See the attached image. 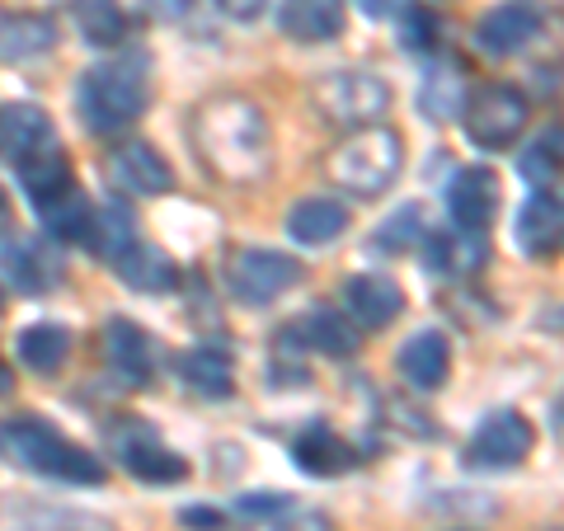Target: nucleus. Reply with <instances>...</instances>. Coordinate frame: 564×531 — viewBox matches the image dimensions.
Instances as JSON below:
<instances>
[{
  "label": "nucleus",
  "instance_id": "obj_22",
  "mask_svg": "<svg viewBox=\"0 0 564 531\" xmlns=\"http://www.w3.org/2000/svg\"><path fill=\"white\" fill-rule=\"evenodd\" d=\"M52 43H57V24L47 14H33V10L0 14V57L6 62H33L52 52Z\"/></svg>",
  "mask_w": 564,
  "mask_h": 531
},
{
  "label": "nucleus",
  "instance_id": "obj_9",
  "mask_svg": "<svg viewBox=\"0 0 564 531\" xmlns=\"http://www.w3.org/2000/svg\"><path fill=\"white\" fill-rule=\"evenodd\" d=\"M113 452H118V462L147 485H170V480H184L188 475L184 456L170 452L147 423H122V429H113Z\"/></svg>",
  "mask_w": 564,
  "mask_h": 531
},
{
  "label": "nucleus",
  "instance_id": "obj_36",
  "mask_svg": "<svg viewBox=\"0 0 564 531\" xmlns=\"http://www.w3.org/2000/svg\"><path fill=\"white\" fill-rule=\"evenodd\" d=\"M180 522L188 531H226V512L221 508H203V503H193L180 512Z\"/></svg>",
  "mask_w": 564,
  "mask_h": 531
},
{
  "label": "nucleus",
  "instance_id": "obj_26",
  "mask_svg": "<svg viewBox=\"0 0 564 531\" xmlns=\"http://www.w3.org/2000/svg\"><path fill=\"white\" fill-rule=\"evenodd\" d=\"M0 273H6L20 292H43V288H52V282L62 278L57 263H52L39 245H29V240L0 245Z\"/></svg>",
  "mask_w": 564,
  "mask_h": 531
},
{
  "label": "nucleus",
  "instance_id": "obj_34",
  "mask_svg": "<svg viewBox=\"0 0 564 531\" xmlns=\"http://www.w3.org/2000/svg\"><path fill=\"white\" fill-rule=\"evenodd\" d=\"M400 43L410 52H429L437 43V20L429 10H419V6H404V14H400Z\"/></svg>",
  "mask_w": 564,
  "mask_h": 531
},
{
  "label": "nucleus",
  "instance_id": "obj_32",
  "mask_svg": "<svg viewBox=\"0 0 564 531\" xmlns=\"http://www.w3.org/2000/svg\"><path fill=\"white\" fill-rule=\"evenodd\" d=\"M14 344H20V362L29 371H57L70 353V334L62 325H29Z\"/></svg>",
  "mask_w": 564,
  "mask_h": 531
},
{
  "label": "nucleus",
  "instance_id": "obj_38",
  "mask_svg": "<svg viewBox=\"0 0 564 531\" xmlns=\"http://www.w3.org/2000/svg\"><path fill=\"white\" fill-rule=\"evenodd\" d=\"M217 6H221L226 20H236V24H254L259 14H263V6H269V0H217Z\"/></svg>",
  "mask_w": 564,
  "mask_h": 531
},
{
  "label": "nucleus",
  "instance_id": "obj_45",
  "mask_svg": "<svg viewBox=\"0 0 564 531\" xmlns=\"http://www.w3.org/2000/svg\"><path fill=\"white\" fill-rule=\"evenodd\" d=\"M551 531H564V527H551Z\"/></svg>",
  "mask_w": 564,
  "mask_h": 531
},
{
  "label": "nucleus",
  "instance_id": "obj_11",
  "mask_svg": "<svg viewBox=\"0 0 564 531\" xmlns=\"http://www.w3.org/2000/svg\"><path fill=\"white\" fill-rule=\"evenodd\" d=\"M109 180L122 193H137V198H161L174 188V170L151 141H122L109 155Z\"/></svg>",
  "mask_w": 564,
  "mask_h": 531
},
{
  "label": "nucleus",
  "instance_id": "obj_4",
  "mask_svg": "<svg viewBox=\"0 0 564 531\" xmlns=\"http://www.w3.org/2000/svg\"><path fill=\"white\" fill-rule=\"evenodd\" d=\"M325 170L352 198H381L404 170V141H400V132L372 122V128H358L348 141H339Z\"/></svg>",
  "mask_w": 564,
  "mask_h": 531
},
{
  "label": "nucleus",
  "instance_id": "obj_30",
  "mask_svg": "<svg viewBox=\"0 0 564 531\" xmlns=\"http://www.w3.org/2000/svg\"><path fill=\"white\" fill-rule=\"evenodd\" d=\"M462 104H466L462 66H437V71H429V80H423V90H419V109H423V118L447 122L452 113H462Z\"/></svg>",
  "mask_w": 564,
  "mask_h": 531
},
{
  "label": "nucleus",
  "instance_id": "obj_25",
  "mask_svg": "<svg viewBox=\"0 0 564 531\" xmlns=\"http://www.w3.org/2000/svg\"><path fill=\"white\" fill-rule=\"evenodd\" d=\"M113 269L132 292H170L174 278H180L174 273V259L165 250H155V245H137V240L113 259Z\"/></svg>",
  "mask_w": 564,
  "mask_h": 531
},
{
  "label": "nucleus",
  "instance_id": "obj_19",
  "mask_svg": "<svg viewBox=\"0 0 564 531\" xmlns=\"http://www.w3.org/2000/svg\"><path fill=\"white\" fill-rule=\"evenodd\" d=\"M292 462L302 466L306 475L329 480V475H348L352 466H358V447H352L348 437H339L334 429H306L302 437L292 442Z\"/></svg>",
  "mask_w": 564,
  "mask_h": 531
},
{
  "label": "nucleus",
  "instance_id": "obj_17",
  "mask_svg": "<svg viewBox=\"0 0 564 531\" xmlns=\"http://www.w3.org/2000/svg\"><path fill=\"white\" fill-rule=\"evenodd\" d=\"M344 306L362 329H386L404 311V292L395 278L381 273H358L344 282Z\"/></svg>",
  "mask_w": 564,
  "mask_h": 531
},
{
  "label": "nucleus",
  "instance_id": "obj_7",
  "mask_svg": "<svg viewBox=\"0 0 564 531\" xmlns=\"http://www.w3.org/2000/svg\"><path fill=\"white\" fill-rule=\"evenodd\" d=\"M532 447H536L532 419H527L522 410H494L470 437L466 466L470 470H513L532 456Z\"/></svg>",
  "mask_w": 564,
  "mask_h": 531
},
{
  "label": "nucleus",
  "instance_id": "obj_20",
  "mask_svg": "<svg viewBox=\"0 0 564 531\" xmlns=\"http://www.w3.org/2000/svg\"><path fill=\"white\" fill-rule=\"evenodd\" d=\"M485 259H489L485 231L456 226V231H437L429 240V273H437V278H466L475 269H485Z\"/></svg>",
  "mask_w": 564,
  "mask_h": 531
},
{
  "label": "nucleus",
  "instance_id": "obj_16",
  "mask_svg": "<svg viewBox=\"0 0 564 531\" xmlns=\"http://www.w3.org/2000/svg\"><path fill=\"white\" fill-rule=\"evenodd\" d=\"M536 33H541V10L532 0H508V6L485 14L480 29H475V39H480V47L494 52V57H513V52H522Z\"/></svg>",
  "mask_w": 564,
  "mask_h": 531
},
{
  "label": "nucleus",
  "instance_id": "obj_5",
  "mask_svg": "<svg viewBox=\"0 0 564 531\" xmlns=\"http://www.w3.org/2000/svg\"><path fill=\"white\" fill-rule=\"evenodd\" d=\"M315 109L334 128H372V122L391 109V90L372 71H329L315 85Z\"/></svg>",
  "mask_w": 564,
  "mask_h": 531
},
{
  "label": "nucleus",
  "instance_id": "obj_35",
  "mask_svg": "<svg viewBox=\"0 0 564 531\" xmlns=\"http://www.w3.org/2000/svg\"><path fill=\"white\" fill-rule=\"evenodd\" d=\"M259 531H329V518L325 512H292V518H269V522H259Z\"/></svg>",
  "mask_w": 564,
  "mask_h": 531
},
{
  "label": "nucleus",
  "instance_id": "obj_28",
  "mask_svg": "<svg viewBox=\"0 0 564 531\" xmlns=\"http://www.w3.org/2000/svg\"><path fill=\"white\" fill-rule=\"evenodd\" d=\"M180 371H184V381L193 386V391L207 395V400H226L236 391V367L217 348H193L188 358L180 362Z\"/></svg>",
  "mask_w": 564,
  "mask_h": 531
},
{
  "label": "nucleus",
  "instance_id": "obj_31",
  "mask_svg": "<svg viewBox=\"0 0 564 531\" xmlns=\"http://www.w3.org/2000/svg\"><path fill=\"white\" fill-rule=\"evenodd\" d=\"M132 226H137V221H132L128 207H118V203L95 207V212H90V231H85V245H90V250H99L104 259H118V254L137 240Z\"/></svg>",
  "mask_w": 564,
  "mask_h": 531
},
{
  "label": "nucleus",
  "instance_id": "obj_24",
  "mask_svg": "<svg viewBox=\"0 0 564 531\" xmlns=\"http://www.w3.org/2000/svg\"><path fill=\"white\" fill-rule=\"evenodd\" d=\"M104 353H109L118 377H128V381H147V371L155 362L151 334L141 325H132V321H109L104 325Z\"/></svg>",
  "mask_w": 564,
  "mask_h": 531
},
{
  "label": "nucleus",
  "instance_id": "obj_6",
  "mask_svg": "<svg viewBox=\"0 0 564 531\" xmlns=\"http://www.w3.org/2000/svg\"><path fill=\"white\" fill-rule=\"evenodd\" d=\"M462 113H466L462 118L466 137L475 141V147H485V151L513 147V141L522 137V128H527V118H532L522 90H513V85H485V90H475L462 104Z\"/></svg>",
  "mask_w": 564,
  "mask_h": 531
},
{
  "label": "nucleus",
  "instance_id": "obj_43",
  "mask_svg": "<svg viewBox=\"0 0 564 531\" xmlns=\"http://www.w3.org/2000/svg\"><path fill=\"white\" fill-rule=\"evenodd\" d=\"M10 217V198H6V188H0V221Z\"/></svg>",
  "mask_w": 564,
  "mask_h": 531
},
{
  "label": "nucleus",
  "instance_id": "obj_12",
  "mask_svg": "<svg viewBox=\"0 0 564 531\" xmlns=\"http://www.w3.org/2000/svg\"><path fill=\"white\" fill-rule=\"evenodd\" d=\"M513 236L527 259H555L564 250V198L555 188H541L522 203Z\"/></svg>",
  "mask_w": 564,
  "mask_h": 531
},
{
  "label": "nucleus",
  "instance_id": "obj_23",
  "mask_svg": "<svg viewBox=\"0 0 564 531\" xmlns=\"http://www.w3.org/2000/svg\"><path fill=\"white\" fill-rule=\"evenodd\" d=\"M52 141V122L39 104H0V155L24 161L29 151H39Z\"/></svg>",
  "mask_w": 564,
  "mask_h": 531
},
{
  "label": "nucleus",
  "instance_id": "obj_29",
  "mask_svg": "<svg viewBox=\"0 0 564 531\" xmlns=\"http://www.w3.org/2000/svg\"><path fill=\"white\" fill-rule=\"evenodd\" d=\"M560 170H564V122L545 128L532 147L518 155V174L527 184H536V188H551L560 180Z\"/></svg>",
  "mask_w": 564,
  "mask_h": 531
},
{
  "label": "nucleus",
  "instance_id": "obj_13",
  "mask_svg": "<svg viewBox=\"0 0 564 531\" xmlns=\"http://www.w3.org/2000/svg\"><path fill=\"white\" fill-rule=\"evenodd\" d=\"M20 184H24L29 203L39 212H52L57 203L76 198V174H70V161L62 155L57 141H47V147L24 155L20 161Z\"/></svg>",
  "mask_w": 564,
  "mask_h": 531
},
{
  "label": "nucleus",
  "instance_id": "obj_18",
  "mask_svg": "<svg viewBox=\"0 0 564 531\" xmlns=\"http://www.w3.org/2000/svg\"><path fill=\"white\" fill-rule=\"evenodd\" d=\"M344 24H348L344 0H282L278 10V29L296 43H329L344 33Z\"/></svg>",
  "mask_w": 564,
  "mask_h": 531
},
{
  "label": "nucleus",
  "instance_id": "obj_3",
  "mask_svg": "<svg viewBox=\"0 0 564 531\" xmlns=\"http://www.w3.org/2000/svg\"><path fill=\"white\" fill-rule=\"evenodd\" d=\"M80 113H85V128L90 132H122L147 113L151 104V76H147V57H122V62H104L90 66L80 76Z\"/></svg>",
  "mask_w": 564,
  "mask_h": 531
},
{
  "label": "nucleus",
  "instance_id": "obj_21",
  "mask_svg": "<svg viewBox=\"0 0 564 531\" xmlns=\"http://www.w3.org/2000/svg\"><path fill=\"white\" fill-rule=\"evenodd\" d=\"M348 231V207L344 203H334V198H302L292 212H288V236L296 240V245H334Z\"/></svg>",
  "mask_w": 564,
  "mask_h": 531
},
{
  "label": "nucleus",
  "instance_id": "obj_10",
  "mask_svg": "<svg viewBox=\"0 0 564 531\" xmlns=\"http://www.w3.org/2000/svg\"><path fill=\"white\" fill-rule=\"evenodd\" d=\"M395 371H400V381L410 386V391H419V395L443 391L447 377H452V344H447V334L419 329L414 339H404L400 353H395Z\"/></svg>",
  "mask_w": 564,
  "mask_h": 531
},
{
  "label": "nucleus",
  "instance_id": "obj_15",
  "mask_svg": "<svg viewBox=\"0 0 564 531\" xmlns=\"http://www.w3.org/2000/svg\"><path fill=\"white\" fill-rule=\"evenodd\" d=\"M447 212H452L456 226H466V231H485V226L499 217V174L485 170V165L462 170L447 184Z\"/></svg>",
  "mask_w": 564,
  "mask_h": 531
},
{
  "label": "nucleus",
  "instance_id": "obj_27",
  "mask_svg": "<svg viewBox=\"0 0 564 531\" xmlns=\"http://www.w3.org/2000/svg\"><path fill=\"white\" fill-rule=\"evenodd\" d=\"M70 20H76L80 39L90 47H113L128 39V14H122L118 0H76L70 6Z\"/></svg>",
  "mask_w": 564,
  "mask_h": 531
},
{
  "label": "nucleus",
  "instance_id": "obj_37",
  "mask_svg": "<svg viewBox=\"0 0 564 531\" xmlns=\"http://www.w3.org/2000/svg\"><path fill=\"white\" fill-rule=\"evenodd\" d=\"M292 503L282 499V494H250V499H240V512L245 518H263V512H288Z\"/></svg>",
  "mask_w": 564,
  "mask_h": 531
},
{
  "label": "nucleus",
  "instance_id": "obj_42",
  "mask_svg": "<svg viewBox=\"0 0 564 531\" xmlns=\"http://www.w3.org/2000/svg\"><path fill=\"white\" fill-rule=\"evenodd\" d=\"M10 386H14V381H10V367H6V362H0V395H6V391H10Z\"/></svg>",
  "mask_w": 564,
  "mask_h": 531
},
{
  "label": "nucleus",
  "instance_id": "obj_33",
  "mask_svg": "<svg viewBox=\"0 0 564 531\" xmlns=\"http://www.w3.org/2000/svg\"><path fill=\"white\" fill-rule=\"evenodd\" d=\"M423 207L419 203H404V207H395L391 217L381 221V231H377V250H386V254H404L410 245H419L423 240Z\"/></svg>",
  "mask_w": 564,
  "mask_h": 531
},
{
  "label": "nucleus",
  "instance_id": "obj_8",
  "mask_svg": "<svg viewBox=\"0 0 564 531\" xmlns=\"http://www.w3.org/2000/svg\"><path fill=\"white\" fill-rule=\"evenodd\" d=\"M226 278H231V292L245 301V306H269V301H278L282 292H292L296 282H302V263L282 250H259L254 245V250L231 254Z\"/></svg>",
  "mask_w": 564,
  "mask_h": 531
},
{
  "label": "nucleus",
  "instance_id": "obj_2",
  "mask_svg": "<svg viewBox=\"0 0 564 531\" xmlns=\"http://www.w3.org/2000/svg\"><path fill=\"white\" fill-rule=\"evenodd\" d=\"M0 452L6 462L52 475V480H70V485H104V462L95 452L76 447L70 437H62L52 423L43 419H10L0 423Z\"/></svg>",
  "mask_w": 564,
  "mask_h": 531
},
{
  "label": "nucleus",
  "instance_id": "obj_14",
  "mask_svg": "<svg viewBox=\"0 0 564 531\" xmlns=\"http://www.w3.org/2000/svg\"><path fill=\"white\" fill-rule=\"evenodd\" d=\"M278 344L288 348H306V353H325V358H348L358 353V325L344 321L339 311H306L302 321H292L288 329H278Z\"/></svg>",
  "mask_w": 564,
  "mask_h": 531
},
{
  "label": "nucleus",
  "instance_id": "obj_1",
  "mask_svg": "<svg viewBox=\"0 0 564 531\" xmlns=\"http://www.w3.org/2000/svg\"><path fill=\"white\" fill-rule=\"evenodd\" d=\"M193 137H198L203 161L231 184H254L273 165L269 122L240 95H221V99L203 104L198 122H193Z\"/></svg>",
  "mask_w": 564,
  "mask_h": 531
},
{
  "label": "nucleus",
  "instance_id": "obj_39",
  "mask_svg": "<svg viewBox=\"0 0 564 531\" xmlns=\"http://www.w3.org/2000/svg\"><path fill=\"white\" fill-rule=\"evenodd\" d=\"M352 6H358L367 20H400L410 0H352Z\"/></svg>",
  "mask_w": 564,
  "mask_h": 531
},
{
  "label": "nucleus",
  "instance_id": "obj_40",
  "mask_svg": "<svg viewBox=\"0 0 564 531\" xmlns=\"http://www.w3.org/2000/svg\"><path fill=\"white\" fill-rule=\"evenodd\" d=\"M193 6H198V0H147V10L155 14V20H184Z\"/></svg>",
  "mask_w": 564,
  "mask_h": 531
},
{
  "label": "nucleus",
  "instance_id": "obj_44",
  "mask_svg": "<svg viewBox=\"0 0 564 531\" xmlns=\"http://www.w3.org/2000/svg\"><path fill=\"white\" fill-rule=\"evenodd\" d=\"M555 419H560V429H564V391H560V400H555Z\"/></svg>",
  "mask_w": 564,
  "mask_h": 531
},
{
  "label": "nucleus",
  "instance_id": "obj_41",
  "mask_svg": "<svg viewBox=\"0 0 564 531\" xmlns=\"http://www.w3.org/2000/svg\"><path fill=\"white\" fill-rule=\"evenodd\" d=\"M541 325H545V329H564V311H545Z\"/></svg>",
  "mask_w": 564,
  "mask_h": 531
}]
</instances>
